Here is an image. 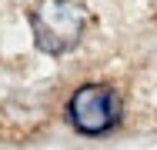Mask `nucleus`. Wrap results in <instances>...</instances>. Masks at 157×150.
I'll list each match as a JSON object with an SVG mask.
<instances>
[{
  "instance_id": "1",
  "label": "nucleus",
  "mask_w": 157,
  "mask_h": 150,
  "mask_svg": "<svg viewBox=\"0 0 157 150\" xmlns=\"http://www.w3.org/2000/svg\"><path fill=\"white\" fill-rule=\"evenodd\" d=\"M30 30L44 54H67L84 33V7L77 0H37L30 10Z\"/></svg>"
},
{
  "instance_id": "2",
  "label": "nucleus",
  "mask_w": 157,
  "mask_h": 150,
  "mask_svg": "<svg viewBox=\"0 0 157 150\" xmlns=\"http://www.w3.org/2000/svg\"><path fill=\"white\" fill-rule=\"evenodd\" d=\"M67 120L77 133L100 137L121 123V97L107 84H84L67 100Z\"/></svg>"
}]
</instances>
